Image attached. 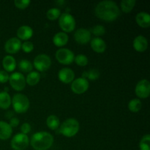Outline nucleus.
I'll use <instances>...</instances> for the list:
<instances>
[{"label":"nucleus","mask_w":150,"mask_h":150,"mask_svg":"<svg viewBox=\"0 0 150 150\" xmlns=\"http://www.w3.org/2000/svg\"><path fill=\"white\" fill-rule=\"evenodd\" d=\"M95 15L105 21H114L119 18L120 10L114 1L110 0L100 1L95 9Z\"/></svg>","instance_id":"nucleus-1"},{"label":"nucleus","mask_w":150,"mask_h":150,"mask_svg":"<svg viewBox=\"0 0 150 150\" xmlns=\"http://www.w3.org/2000/svg\"><path fill=\"white\" fill-rule=\"evenodd\" d=\"M54 143V137L51 133L45 131L35 133L32 136L30 144L35 150H48Z\"/></svg>","instance_id":"nucleus-2"},{"label":"nucleus","mask_w":150,"mask_h":150,"mask_svg":"<svg viewBox=\"0 0 150 150\" xmlns=\"http://www.w3.org/2000/svg\"><path fill=\"white\" fill-rule=\"evenodd\" d=\"M80 125L76 119L70 118L66 120L59 129V133L65 137L70 138L75 136L79 131Z\"/></svg>","instance_id":"nucleus-3"},{"label":"nucleus","mask_w":150,"mask_h":150,"mask_svg":"<svg viewBox=\"0 0 150 150\" xmlns=\"http://www.w3.org/2000/svg\"><path fill=\"white\" fill-rule=\"evenodd\" d=\"M14 111L18 114H22L27 111L29 108V100L26 95L23 94H16L11 100Z\"/></svg>","instance_id":"nucleus-4"},{"label":"nucleus","mask_w":150,"mask_h":150,"mask_svg":"<svg viewBox=\"0 0 150 150\" xmlns=\"http://www.w3.org/2000/svg\"><path fill=\"white\" fill-rule=\"evenodd\" d=\"M59 18V24L64 33L71 32L74 30L76 28V21L72 15L68 13H64L61 14Z\"/></svg>","instance_id":"nucleus-5"},{"label":"nucleus","mask_w":150,"mask_h":150,"mask_svg":"<svg viewBox=\"0 0 150 150\" xmlns=\"http://www.w3.org/2000/svg\"><path fill=\"white\" fill-rule=\"evenodd\" d=\"M56 59L62 64H70L74 62L75 56L72 51L67 48H60L56 52Z\"/></svg>","instance_id":"nucleus-6"},{"label":"nucleus","mask_w":150,"mask_h":150,"mask_svg":"<svg viewBox=\"0 0 150 150\" xmlns=\"http://www.w3.org/2000/svg\"><path fill=\"white\" fill-rule=\"evenodd\" d=\"M29 139L27 135L17 133L11 141V146L14 150H25L28 147Z\"/></svg>","instance_id":"nucleus-7"},{"label":"nucleus","mask_w":150,"mask_h":150,"mask_svg":"<svg viewBox=\"0 0 150 150\" xmlns=\"http://www.w3.org/2000/svg\"><path fill=\"white\" fill-rule=\"evenodd\" d=\"M10 86L16 91H22L26 86V79L24 76L18 72L13 73L9 79Z\"/></svg>","instance_id":"nucleus-8"},{"label":"nucleus","mask_w":150,"mask_h":150,"mask_svg":"<svg viewBox=\"0 0 150 150\" xmlns=\"http://www.w3.org/2000/svg\"><path fill=\"white\" fill-rule=\"evenodd\" d=\"M34 66L40 72L48 70L51 65V60L46 54H39L34 59Z\"/></svg>","instance_id":"nucleus-9"},{"label":"nucleus","mask_w":150,"mask_h":150,"mask_svg":"<svg viewBox=\"0 0 150 150\" xmlns=\"http://www.w3.org/2000/svg\"><path fill=\"white\" fill-rule=\"evenodd\" d=\"M89 82L86 79L83 78H79L75 80L71 83V89L75 94L77 95H81L86 91L89 89Z\"/></svg>","instance_id":"nucleus-10"},{"label":"nucleus","mask_w":150,"mask_h":150,"mask_svg":"<svg viewBox=\"0 0 150 150\" xmlns=\"http://www.w3.org/2000/svg\"><path fill=\"white\" fill-rule=\"evenodd\" d=\"M136 94L139 98H146L150 95V83L146 79L138 82L136 86Z\"/></svg>","instance_id":"nucleus-11"},{"label":"nucleus","mask_w":150,"mask_h":150,"mask_svg":"<svg viewBox=\"0 0 150 150\" xmlns=\"http://www.w3.org/2000/svg\"><path fill=\"white\" fill-rule=\"evenodd\" d=\"M74 39L79 44L88 43L91 40L90 31L83 28L77 29L74 33Z\"/></svg>","instance_id":"nucleus-12"},{"label":"nucleus","mask_w":150,"mask_h":150,"mask_svg":"<svg viewBox=\"0 0 150 150\" xmlns=\"http://www.w3.org/2000/svg\"><path fill=\"white\" fill-rule=\"evenodd\" d=\"M21 48V42L18 38H12L9 39L4 45L6 52L10 54H14L18 52Z\"/></svg>","instance_id":"nucleus-13"},{"label":"nucleus","mask_w":150,"mask_h":150,"mask_svg":"<svg viewBox=\"0 0 150 150\" xmlns=\"http://www.w3.org/2000/svg\"><path fill=\"white\" fill-rule=\"evenodd\" d=\"M58 77L60 81L64 83H70L73 81L75 78V73L73 70L67 67L61 69L59 71Z\"/></svg>","instance_id":"nucleus-14"},{"label":"nucleus","mask_w":150,"mask_h":150,"mask_svg":"<svg viewBox=\"0 0 150 150\" xmlns=\"http://www.w3.org/2000/svg\"><path fill=\"white\" fill-rule=\"evenodd\" d=\"M134 49L138 52H144L147 49L148 41L146 38L142 35H139L134 39L133 42Z\"/></svg>","instance_id":"nucleus-15"},{"label":"nucleus","mask_w":150,"mask_h":150,"mask_svg":"<svg viewBox=\"0 0 150 150\" xmlns=\"http://www.w3.org/2000/svg\"><path fill=\"white\" fill-rule=\"evenodd\" d=\"M33 35V30L29 26H21L17 30V36L19 40H28Z\"/></svg>","instance_id":"nucleus-16"},{"label":"nucleus","mask_w":150,"mask_h":150,"mask_svg":"<svg viewBox=\"0 0 150 150\" xmlns=\"http://www.w3.org/2000/svg\"><path fill=\"white\" fill-rule=\"evenodd\" d=\"M91 48L97 53H103L106 49V44L105 41L100 38H95L91 41Z\"/></svg>","instance_id":"nucleus-17"},{"label":"nucleus","mask_w":150,"mask_h":150,"mask_svg":"<svg viewBox=\"0 0 150 150\" xmlns=\"http://www.w3.org/2000/svg\"><path fill=\"white\" fill-rule=\"evenodd\" d=\"M136 23L142 28H148L150 26V16L145 12H140L136 16Z\"/></svg>","instance_id":"nucleus-18"},{"label":"nucleus","mask_w":150,"mask_h":150,"mask_svg":"<svg viewBox=\"0 0 150 150\" xmlns=\"http://www.w3.org/2000/svg\"><path fill=\"white\" fill-rule=\"evenodd\" d=\"M13 133V129L8 123L4 121H0V139L7 140L10 139Z\"/></svg>","instance_id":"nucleus-19"},{"label":"nucleus","mask_w":150,"mask_h":150,"mask_svg":"<svg viewBox=\"0 0 150 150\" xmlns=\"http://www.w3.org/2000/svg\"><path fill=\"white\" fill-rule=\"evenodd\" d=\"M68 35L64 32H61L56 34L53 38L54 44L57 47H62L65 45L68 42Z\"/></svg>","instance_id":"nucleus-20"},{"label":"nucleus","mask_w":150,"mask_h":150,"mask_svg":"<svg viewBox=\"0 0 150 150\" xmlns=\"http://www.w3.org/2000/svg\"><path fill=\"white\" fill-rule=\"evenodd\" d=\"M2 65L6 72H13L16 67V59L12 56H6L2 60Z\"/></svg>","instance_id":"nucleus-21"},{"label":"nucleus","mask_w":150,"mask_h":150,"mask_svg":"<svg viewBox=\"0 0 150 150\" xmlns=\"http://www.w3.org/2000/svg\"><path fill=\"white\" fill-rule=\"evenodd\" d=\"M11 98L7 92H0V108L7 109L11 104Z\"/></svg>","instance_id":"nucleus-22"},{"label":"nucleus","mask_w":150,"mask_h":150,"mask_svg":"<svg viewBox=\"0 0 150 150\" xmlns=\"http://www.w3.org/2000/svg\"><path fill=\"white\" fill-rule=\"evenodd\" d=\"M40 80V75L38 72L32 71L27 75L26 79V83H27L29 86H35L38 84Z\"/></svg>","instance_id":"nucleus-23"},{"label":"nucleus","mask_w":150,"mask_h":150,"mask_svg":"<svg viewBox=\"0 0 150 150\" xmlns=\"http://www.w3.org/2000/svg\"><path fill=\"white\" fill-rule=\"evenodd\" d=\"M47 126L49 127L51 130H57L59 126L60 121L58 117L55 115H50L48 116L46 120Z\"/></svg>","instance_id":"nucleus-24"},{"label":"nucleus","mask_w":150,"mask_h":150,"mask_svg":"<svg viewBox=\"0 0 150 150\" xmlns=\"http://www.w3.org/2000/svg\"><path fill=\"white\" fill-rule=\"evenodd\" d=\"M136 0H123L121 1V9L125 13L131 12L136 4Z\"/></svg>","instance_id":"nucleus-25"},{"label":"nucleus","mask_w":150,"mask_h":150,"mask_svg":"<svg viewBox=\"0 0 150 150\" xmlns=\"http://www.w3.org/2000/svg\"><path fill=\"white\" fill-rule=\"evenodd\" d=\"M142 106V103L141 100L138 98L131 100L128 103V108L131 112L137 113L141 110Z\"/></svg>","instance_id":"nucleus-26"},{"label":"nucleus","mask_w":150,"mask_h":150,"mask_svg":"<svg viewBox=\"0 0 150 150\" xmlns=\"http://www.w3.org/2000/svg\"><path fill=\"white\" fill-rule=\"evenodd\" d=\"M19 70H21L23 73H30L32 72V68H33V65H32V62H29V60L23 59L20 61L18 64Z\"/></svg>","instance_id":"nucleus-27"},{"label":"nucleus","mask_w":150,"mask_h":150,"mask_svg":"<svg viewBox=\"0 0 150 150\" xmlns=\"http://www.w3.org/2000/svg\"><path fill=\"white\" fill-rule=\"evenodd\" d=\"M100 77V72L99 70H97V69H92V70H89V71H85L83 72V74H82V77L83 79H89V80H96L98 78Z\"/></svg>","instance_id":"nucleus-28"},{"label":"nucleus","mask_w":150,"mask_h":150,"mask_svg":"<svg viewBox=\"0 0 150 150\" xmlns=\"http://www.w3.org/2000/svg\"><path fill=\"white\" fill-rule=\"evenodd\" d=\"M46 16L47 18H48L49 20H57V19L59 18L60 17V16H61V11H60L58 8L54 7V8H51L48 10V12H47L46 13Z\"/></svg>","instance_id":"nucleus-29"},{"label":"nucleus","mask_w":150,"mask_h":150,"mask_svg":"<svg viewBox=\"0 0 150 150\" xmlns=\"http://www.w3.org/2000/svg\"><path fill=\"white\" fill-rule=\"evenodd\" d=\"M141 150H150V136L149 134L144 135L142 137L139 144Z\"/></svg>","instance_id":"nucleus-30"},{"label":"nucleus","mask_w":150,"mask_h":150,"mask_svg":"<svg viewBox=\"0 0 150 150\" xmlns=\"http://www.w3.org/2000/svg\"><path fill=\"white\" fill-rule=\"evenodd\" d=\"M74 61L76 62L78 65L81 66V67H84L88 64V58L83 54H79L78 56H76L74 59Z\"/></svg>","instance_id":"nucleus-31"},{"label":"nucleus","mask_w":150,"mask_h":150,"mask_svg":"<svg viewBox=\"0 0 150 150\" xmlns=\"http://www.w3.org/2000/svg\"><path fill=\"white\" fill-rule=\"evenodd\" d=\"M91 32L94 35L98 38V37L102 36L105 33V29L102 25H97V26H95L91 29Z\"/></svg>","instance_id":"nucleus-32"},{"label":"nucleus","mask_w":150,"mask_h":150,"mask_svg":"<svg viewBox=\"0 0 150 150\" xmlns=\"http://www.w3.org/2000/svg\"><path fill=\"white\" fill-rule=\"evenodd\" d=\"M31 1L29 0H16L14 1L15 6L18 8L21 9V10L28 7Z\"/></svg>","instance_id":"nucleus-33"},{"label":"nucleus","mask_w":150,"mask_h":150,"mask_svg":"<svg viewBox=\"0 0 150 150\" xmlns=\"http://www.w3.org/2000/svg\"><path fill=\"white\" fill-rule=\"evenodd\" d=\"M21 48L25 53H30L33 51L34 45L30 41H25L21 44Z\"/></svg>","instance_id":"nucleus-34"},{"label":"nucleus","mask_w":150,"mask_h":150,"mask_svg":"<svg viewBox=\"0 0 150 150\" xmlns=\"http://www.w3.org/2000/svg\"><path fill=\"white\" fill-rule=\"evenodd\" d=\"M10 79V76L5 70H0V83H7Z\"/></svg>","instance_id":"nucleus-35"},{"label":"nucleus","mask_w":150,"mask_h":150,"mask_svg":"<svg viewBox=\"0 0 150 150\" xmlns=\"http://www.w3.org/2000/svg\"><path fill=\"white\" fill-rule=\"evenodd\" d=\"M21 131L23 134H28L31 131V125L27 122L23 123V124H22L21 127Z\"/></svg>","instance_id":"nucleus-36"},{"label":"nucleus","mask_w":150,"mask_h":150,"mask_svg":"<svg viewBox=\"0 0 150 150\" xmlns=\"http://www.w3.org/2000/svg\"><path fill=\"white\" fill-rule=\"evenodd\" d=\"M19 122H20V121H19V120L17 117H13V118L10 119V124L9 125H10L11 127H15L18 125Z\"/></svg>","instance_id":"nucleus-37"},{"label":"nucleus","mask_w":150,"mask_h":150,"mask_svg":"<svg viewBox=\"0 0 150 150\" xmlns=\"http://www.w3.org/2000/svg\"><path fill=\"white\" fill-rule=\"evenodd\" d=\"M13 113H12L11 111H8V112L7 113V114H6V117H7V119L13 118Z\"/></svg>","instance_id":"nucleus-38"}]
</instances>
